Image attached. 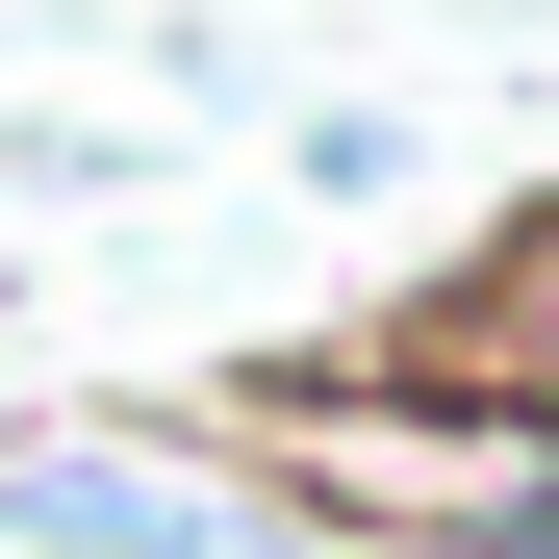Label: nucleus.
Masks as SVG:
<instances>
[{
  "mask_svg": "<svg viewBox=\"0 0 559 559\" xmlns=\"http://www.w3.org/2000/svg\"><path fill=\"white\" fill-rule=\"evenodd\" d=\"M229 457L280 509L432 534V559H509V509H534V407L432 382V356H280V382H229Z\"/></svg>",
  "mask_w": 559,
  "mask_h": 559,
  "instance_id": "1",
  "label": "nucleus"
},
{
  "mask_svg": "<svg viewBox=\"0 0 559 559\" xmlns=\"http://www.w3.org/2000/svg\"><path fill=\"white\" fill-rule=\"evenodd\" d=\"M382 356H432V382H484V407H559V204H509V229L457 254Z\"/></svg>",
  "mask_w": 559,
  "mask_h": 559,
  "instance_id": "2",
  "label": "nucleus"
},
{
  "mask_svg": "<svg viewBox=\"0 0 559 559\" xmlns=\"http://www.w3.org/2000/svg\"><path fill=\"white\" fill-rule=\"evenodd\" d=\"M0 534L26 559H229L204 457H0Z\"/></svg>",
  "mask_w": 559,
  "mask_h": 559,
  "instance_id": "3",
  "label": "nucleus"
},
{
  "mask_svg": "<svg viewBox=\"0 0 559 559\" xmlns=\"http://www.w3.org/2000/svg\"><path fill=\"white\" fill-rule=\"evenodd\" d=\"M509 559H559V407H534V509H509Z\"/></svg>",
  "mask_w": 559,
  "mask_h": 559,
  "instance_id": "4",
  "label": "nucleus"
}]
</instances>
